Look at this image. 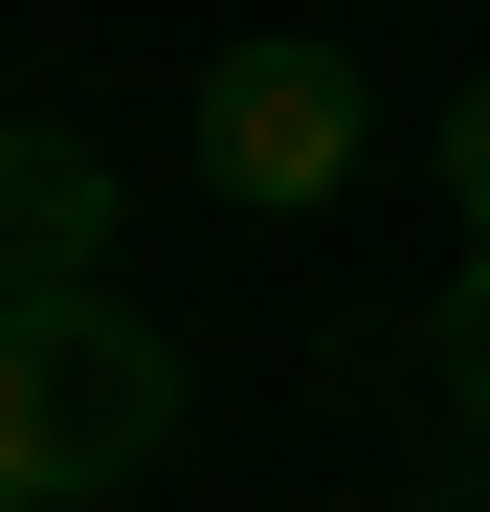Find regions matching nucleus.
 I'll return each mask as SVG.
<instances>
[{"label": "nucleus", "mask_w": 490, "mask_h": 512, "mask_svg": "<svg viewBox=\"0 0 490 512\" xmlns=\"http://www.w3.org/2000/svg\"><path fill=\"white\" fill-rule=\"evenodd\" d=\"M179 446V357H156V312L112 290H23L0 312V490L67 512V490H134Z\"/></svg>", "instance_id": "nucleus-1"}, {"label": "nucleus", "mask_w": 490, "mask_h": 512, "mask_svg": "<svg viewBox=\"0 0 490 512\" xmlns=\"http://www.w3.org/2000/svg\"><path fill=\"white\" fill-rule=\"evenodd\" d=\"M379 156V90H357V45H201V179L223 201H268V223H312Z\"/></svg>", "instance_id": "nucleus-2"}, {"label": "nucleus", "mask_w": 490, "mask_h": 512, "mask_svg": "<svg viewBox=\"0 0 490 512\" xmlns=\"http://www.w3.org/2000/svg\"><path fill=\"white\" fill-rule=\"evenodd\" d=\"M90 245H112V156L90 134H0V312L90 290Z\"/></svg>", "instance_id": "nucleus-3"}, {"label": "nucleus", "mask_w": 490, "mask_h": 512, "mask_svg": "<svg viewBox=\"0 0 490 512\" xmlns=\"http://www.w3.org/2000/svg\"><path fill=\"white\" fill-rule=\"evenodd\" d=\"M424 357H446V401L490 423V245H468V268H446V312H424Z\"/></svg>", "instance_id": "nucleus-4"}, {"label": "nucleus", "mask_w": 490, "mask_h": 512, "mask_svg": "<svg viewBox=\"0 0 490 512\" xmlns=\"http://www.w3.org/2000/svg\"><path fill=\"white\" fill-rule=\"evenodd\" d=\"M446 201H468V245H490V67L446 90Z\"/></svg>", "instance_id": "nucleus-5"}, {"label": "nucleus", "mask_w": 490, "mask_h": 512, "mask_svg": "<svg viewBox=\"0 0 490 512\" xmlns=\"http://www.w3.org/2000/svg\"><path fill=\"white\" fill-rule=\"evenodd\" d=\"M0 512H23V490H0Z\"/></svg>", "instance_id": "nucleus-6"}]
</instances>
